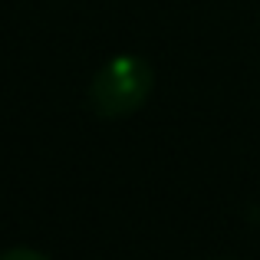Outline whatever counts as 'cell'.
Segmentation results:
<instances>
[{
  "mask_svg": "<svg viewBox=\"0 0 260 260\" xmlns=\"http://www.w3.org/2000/svg\"><path fill=\"white\" fill-rule=\"evenodd\" d=\"M155 89V73L142 56H115L95 73L89 86V102L102 119L132 115L148 102Z\"/></svg>",
  "mask_w": 260,
  "mask_h": 260,
  "instance_id": "obj_1",
  "label": "cell"
},
{
  "mask_svg": "<svg viewBox=\"0 0 260 260\" xmlns=\"http://www.w3.org/2000/svg\"><path fill=\"white\" fill-rule=\"evenodd\" d=\"M0 260H50V257L40 254V250H33V247H13V250H4Z\"/></svg>",
  "mask_w": 260,
  "mask_h": 260,
  "instance_id": "obj_2",
  "label": "cell"
}]
</instances>
